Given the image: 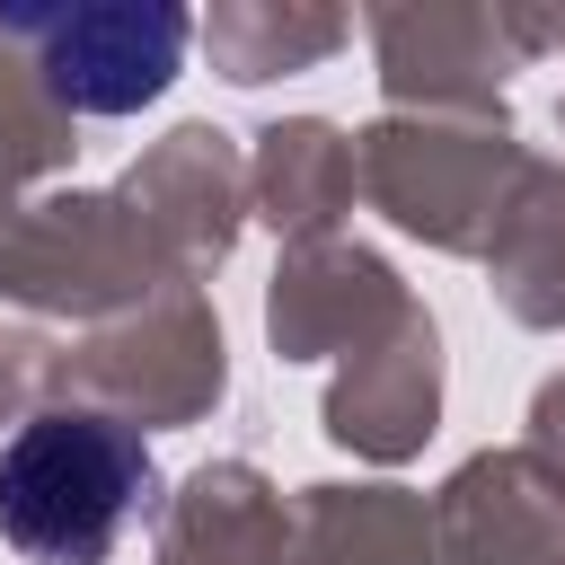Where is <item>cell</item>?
<instances>
[{
  "instance_id": "obj_1",
  "label": "cell",
  "mask_w": 565,
  "mask_h": 565,
  "mask_svg": "<svg viewBox=\"0 0 565 565\" xmlns=\"http://www.w3.org/2000/svg\"><path fill=\"white\" fill-rule=\"evenodd\" d=\"M150 486V450L115 415H35L0 450V539L26 565H106Z\"/></svg>"
},
{
  "instance_id": "obj_2",
  "label": "cell",
  "mask_w": 565,
  "mask_h": 565,
  "mask_svg": "<svg viewBox=\"0 0 565 565\" xmlns=\"http://www.w3.org/2000/svg\"><path fill=\"white\" fill-rule=\"evenodd\" d=\"M35 44H44V79H53L62 106H79V115H132V106H150L177 79L185 18L177 9H132V0L53 9V18H35Z\"/></svg>"
}]
</instances>
